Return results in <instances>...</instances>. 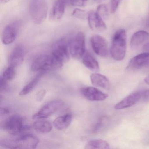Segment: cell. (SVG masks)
Wrapping results in <instances>:
<instances>
[{
    "instance_id": "cell-4",
    "label": "cell",
    "mask_w": 149,
    "mask_h": 149,
    "mask_svg": "<svg viewBox=\"0 0 149 149\" xmlns=\"http://www.w3.org/2000/svg\"><path fill=\"white\" fill-rule=\"evenodd\" d=\"M29 11L33 22L36 24H41L45 20L47 15V4L45 0H31Z\"/></svg>"
},
{
    "instance_id": "cell-24",
    "label": "cell",
    "mask_w": 149,
    "mask_h": 149,
    "mask_svg": "<svg viewBox=\"0 0 149 149\" xmlns=\"http://www.w3.org/2000/svg\"><path fill=\"white\" fill-rule=\"evenodd\" d=\"M15 68L12 66H9L4 71L2 77L7 81H12L15 77L16 72Z\"/></svg>"
},
{
    "instance_id": "cell-14",
    "label": "cell",
    "mask_w": 149,
    "mask_h": 149,
    "mask_svg": "<svg viewBox=\"0 0 149 149\" xmlns=\"http://www.w3.org/2000/svg\"><path fill=\"white\" fill-rule=\"evenodd\" d=\"M82 94L88 100L91 101H102L106 99L108 95L97 88L88 87L82 89Z\"/></svg>"
},
{
    "instance_id": "cell-19",
    "label": "cell",
    "mask_w": 149,
    "mask_h": 149,
    "mask_svg": "<svg viewBox=\"0 0 149 149\" xmlns=\"http://www.w3.org/2000/svg\"><path fill=\"white\" fill-rule=\"evenodd\" d=\"M73 116L70 113H68L60 116L54 120L53 124L56 129L62 130L67 129L70 125Z\"/></svg>"
},
{
    "instance_id": "cell-2",
    "label": "cell",
    "mask_w": 149,
    "mask_h": 149,
    "mask_svg": "<svg viewBox=\"0 0 149 149\" xmlns=\"http://www.w3.org/2000/svg\"><path fill=\"white\" fill-rule=\"evenodd\" d=\"M39 140L35 136L29 134L22 135L14 139H4L1 142V146L10 149H35L37 147Z\"/></svg>"
},
{
    "instance_id": "cell-9",
    "label": "cell",
    "mask_w": 149,
    "mask_h": 149,
    "mask_svg": "<svg viewBox=\"0 0 149 149\" xmlns=\"http://www.w3.org/2000/svg\"><path fill=\"white\" fill-rule=\"evenodd\" d=\"M91 47L94 52L99 56L106 57L109 55L107 41L102 36L95 35L91 38Z\"/></svg>"
},
{
    "instance_id": "cell-26",
    "label": "cell",
    "mask_w": 149,
    "mask_h": 149,
    "mask_svg": "<svg viewBox=\"0 0 149 149\" xmlns=\"http://www.w3.org/2000/svg\"><path fill=\"white\" fill-rule=\"evenodd\" d=\"M97 13L103 19L106 20L109 19V8L106 5L104 4L99 5L97 8Z\"/></svg>"
},
{
    "instance_id": "cell-15",
    "label": "cell",
    "mask_w": 149,
    "mask_h": 149,
    "mask_svg": "<svg viewBox=\"0 0 149 149\" xmlns=\"http://www.w3.org/2000/svg\"><path fill=\"white\" fill-rule=\"evenodd\" d=\"M24 59V50L23 47L18 45L13 49L8 58L9 66L16 68L20 66Z\"/></svg>"
},
{
    "instance_id": "cell-35",
    "label": "cell",
    "mask_w": 149,
    "mask_h": 149,
    "mask_svg": "<svg viewBox=\"0 0 149 149\" xmlns=\"http://www.w3.org/2000/svg\"><path fill=\"white\" fill-rule=\"evenodd\" d=\"M144 81L146 84L149 85V75L144 78Z\"/></svg>"
},
{
    "instance_id": "cell-16",
    "label": "cell",
    "mask_w": 149,
    "mask_h": 149,
    "mask_svg": "<svg viewBox=\"0 0 149 149\" xmlns=\"http://www.w3.org/2000/svg\"><path fill=\"white\" fill-rule=\"evenodd\" d=\"M65 6L66 0H56L50 10V19L54 21L60 20L65 12Z\"/></svg>"
},
{
    "instance_id": "cell-30",
    "label": "cell",
    "mask_w": 149,
    "mask_h": 149,
    "mask_svg": "<svg viewBox=\"0 0 149 149\" xmlns=\"http://www.w3.org/2000/svg\"><path fill=\"white\" fill-rule=\"evenodd\" d=\"M88 0H70L72 6L76 7H83L86 4Z\"/></svg>"
},
{
    "instance_id": "cell-5",
    "label": "cell",
    "mask_w": 149,
    "mask_h": 149,
    "mask_svg": "<svg viewBox=\"0 0 149 149\" xmlns=\"http://www.w3.org/2000/svg\"><path fill=\"white\" fill-rule=\"evenodd\" d=\"M69 49L73 58L80 59L85 54V36L83 32H79L69 41Z\"/></svg>"
},
{
    "instance_id": "cell-12",
    "label": "cell",
    "mask_w": 149,
    "mask_h": 149,
    "mask_svg": "<svg viewBox=\"0 0 149 149\" xmlns=\"http://www.w3.org/2000/svg\"><path fill=\"white\" fill-rule=\"evenodd\" d=\"M143 94V90L132 93L117 103L114 108L116 109L121 110L133 106L142 98Z\"/></svg>"
},
{
    "instance_id": "cell-3",
    "label": "cell",
    "mask_w": 149,
    "mask_h": 149,
    "mask_svg": "<svg viewBox=\"0 0 149 149\" xmlns=\"http://www.w3.org/2000/svg\"><path fill=\"white\" fill-rule=\"evenodd\" d=\"M127 34L125 30H118L113 36L110 48V53L112 58L116 61L124 59L126 52Z\"/></svg>"
},
{
    "instance_id": "cell-1",
    "label": "cell",
    "mask_w": 149,
    "mask_h": 149,
    "mask_svg": "<svg viewBox=\"0 0 149 149\" xmlns=\"http://www.w3.org/2000/svg\"><path fill=\"white\" fill-rule=\"evenodd\" d=\"M63 63L52 54H42L36 57L31 65V70L34 72L55 71L61 68Z\"/></svg>"
},
{
    "instance_id": "cell-11",
    "label": "cell",
    "mask_w": 149,
    "mask_h": 149,
    "mask_svg": "<svg viewBox=\"0 0 149 149\" xmlns=\"http://www.w3.org/2000/svg\"><path fill=\"white\" fill-rule=\"evenodd\" d=\"M149 65V53L145 52L132 57L128 63L127 69L134 71Z\"/></svg>"
},
{
    "instance_id": "cell-18",
    "label": "cell",
    "mask_w": 149,
    "mask_h": 149,
    "mask_svg": "<svg viewBox=\"0 0 149 149\" xmlns=\"http://www.w3.org/2000/svg\"><path fill=\"white\" fill-rule=\"evenodd\" d=\"M91 81L94 86L104 89H109L110 82L106 77L98 73H93L91 75Z\"/></svg>"
},
{
    "instance_id": "cell-33",
    "label": "cell",
    "mask_w": 149,
    "mask_h": 149,
    "mask_svg": "<svg viewBox=\"0 0 149 149\" xmlns=\"http://www.w3.org/2000/svg\"><path fill=\"white\" fill-rule=\"evenodd\" d=\"M1 116H5L8 115L10 113V111L8 109L6 108H1Z\"/></svg>"
},
{
    "instance_id": "cell-34",
    "label": "cell",
    "mask_w": 149,
    "mask_h": 149,
    "mask_svg": "<svg viewBox=\"0 0 149 149\" xmlns=\"http://www.w3.org/2000/svg\"><path fill=\"white\" fill-rule=\"evenodd\" d=\"M144 49L146 51V52L149 53V42L146 44L144 46Z\"/></svg>"
},
{
    "instance_id": "cell-37",
    "label": "cell",
    "mask_w": 149,
    "mask_h": 149,
    "mask_svg": "<svg viewBox=\"0 0 149 149\" xmlns=\"http://www.w3.org/2000/svg\"><path fill=\"white\" fill-rule=\"evenodd\" d=\"M105 0H95V1L97 3H101L104 1Z\"/></svg>"
},
{
    "instance_id": "cell-13",
    "label": "cell",
    "mask_w": 149,
    "mask_h": 149,
    "mask_svg": "<svg viewBox=\"0 0 149 149\" xmlns=\"http://www.w3.org/2000/svg\"><path fill=\"white\" fill-rule=\"evenodd\" d=\"M88 19L89 26L92 30L103 32L107 29L103 19L98 15L97 12L90 11L88 14Z\"/></svg>"
},
{
    "instance_id": "cell-28",
    "label": "cell",
    "mask_w": 149,
    "mask_h": 149,
    "mask_svg": "<svg viewBox=\"0 0 149 149\" xmlns=\"http://www.w3.org/2000/svg\"><path fill=\"white\" fill-rule=\"evenodd\" d=\"M7 81L4 79L2 77H1V84H0V90H1V92H6L8 90V84Z\"/></svg>"
},
{
    "instance_id": "cell-22",
    "label": "cell",
    "mask_w": 149,
    "mask_h": 149,
    "mask_svg": "<svg viewBox=\"0 0 149 149\" xmlns=\"http://www.w3.org/2000/svg\"><path fill=\"white\" fill-rule=\"evenodd\" d=\"M33 128L37 132L46 133L51 131L52 125L49 121L47 120H39L33 124Z\"/></svg>"
},
{
    "instance_id": "cell-6",
    "label": "cell",
    "mask_w": 149,
    "mask_h": 149,
    "mask_svg": "<svg viewBox=\"0 0 149 149\" xmlns=\"http://www.w3.org/2000/svg\"><path fill=\"white\" fill-rule=\"evenodd\" d=\"M3 128L10 135H19L27 129L24 125V120L18 115H13L7 118L3 124Z\"/></svg>"
},
{
    "instance_id": "cell-7",
    "label": "cell",
    "mask_w": 149,
    "mask_h": 149,
    "mask_svg": "<svg viewBox=\"0 0 149 149\" xmlns=\"http://www.w3.org/2000/svg\"><path fill=\"white\" fill-rule=\"evenodd\" d=\"M69 41L66 38H62L53 44L51 54L63 63L69 60Z\"/></svg>"
},
{
    "instance_id": "cell-31",
    "label": "cell",
    "mask_w": 149,
    "mask_h": 149,
    "mask_svg": "<svg viewBox=\"0 0 149 149\" xmlns=\"http://www.w3.org/2000/svg\"><path fill=\"white\" fill-rule=\"evenodd\" d=\"M47 91L45 89H41L39 91L36 95V100L38 102H41L46 95Z\"/></svg>"
},
{
    "instance_id": "cell-17",
    "label": "cell",
    "mask_w": 149,
    "mask_h": 149,
    "mask_svg": "<svg viewBox=\"0 0 149 149\" xmlns=\"http://www.w3.org/2000/svg\"><path fill=\"white\" fill-rule=\"evenodd\" d=\"M149 39V33L143 30L137 31L133 34L130 40L131 47L136 49Z\"/></svg>"
},
{
    "instance_id": "cell-32",
    "label": "cell",
    "mask_w": 149,
    "mask_h": 149,
    "mask_svg": "<svg viewBox=\"0 0 149 149\" xmlns=\"http://www.w3.org/2000/svg\"><path fill=\"white\" fill-rule=\"evenodd\" d=\"M146 102H149V89L143 90V97Z\"/></svg>"
},
{
    "instance_id": "cell-36",
    "label": "cell",
    "mask_w": 149,
    "mask_h": 149,
    "mask_svg": "<svg viewBox=\"0 0 149 149\" xmlns=\"http://www.w3.org/2000/svg\"><path fill=\"white\" fill-rule=\"evenodd\" d=\"M12 0H1V4H5L8 3Z\"/></svg>"
},
{
    "instance_id": "cell-29",
    "label": "cell",
    "mask_w": 149,
    "mask_h": 149,
    "mask_svg": "<svg viewBox=\"0 0 149 149\" xmlns=\"http://www.w3.org/2000/svg\"><path fill=\"white\" fill-rule=\"evenodd\" d=\"M121 0H111V13L114 14L116 13L120 4Z\"/></svg>"
},
{
    "instance_id": "cell-21",
    "label": "cell",
    "mask_w": 149,
    "mask_h": 149,
    "mask_svg": "<svg viewBox=\"0 0 149 149\" xmlns=\"http://www.w3.org/2000/svg\"><path fill=\"white\" fill-rule=\"evenodd\" d=\"M45 72H40L31 81L29 82L27 85H26L23 88L20 92V96H24L30 93L35 87L39 83L40 81L42 76L45 74Z\"/></svg>"
},
{
    "instance_id": "cell-23",
    "label": "cell",
    "mask_w": 149,
    "mask_h": 149,
    "mask_svg": "<svg viewBox=\"0 0 149 149\" xmlns=\"http://www.w3.org/2000/svg\"><path fill=\"white\" fill-rule=\"evenodd\" d=\"M85 149H108L110 146L108 142L102 139H94L89 141L85 145Z\"/></svg>"
},
{
    "instance_id": "cell-25",
    "label": "cell",
    "mask_w": 149,
    "mask_h": 149,
    "mask_svg": "<svg viewBox=\"0 0 149 149\" xmlns=\"http://www.w3.org/2000/svg\"><path fill=\"white\" fill-rule=\"evenodd\" d=\"M109 122V118L106 117L101 118L95 125L93 131L95 133H97L102 130L106 126Z\"/></svg>"
},
{
    "instance_id": "cell-10",
    "label": "cell",
    "mask_w": 149,
    "mask_h": 149,
    "mask_svg": "<svg viewBox=\"0 0 149 149\" xmlns=\"http://www.w3.org/2000/svg\"><path fill=\"white\" fill-rule=\"evenodd\" d=\"M20 26V21H16L6 27L2 35V41L4 44L9 45L15 40L18 36Z\"/></svg>"
},
{
    "instance_id": "cell-8",
    "label": "cell",
    "mask_w": 149,
    "mask_h": 149,
    "mask_svg": "<svg viewBox=\"0 0 149 149\" xmlns=\"http://www.w3.org/2000/svg\"><path fill=\"white\" fill-rule=\"evenodd\" d=\"M64 105V102L61 100L51 101L43 105L33 116V119H42L47 118L61 109Z\"/></svg>"
},
{
    "instance_id": "cell-27",
    "label": "cell",
    "mask_w": 149,
    "mask_h": 149,
    "mask_svg": "<svg viewBox=\"0 0 149 149\" xmlns=\"http://www.w3.org/2000/svg\"><path fill=\"white\" fill-rule=\"evenodd\" d=\"M72 15L74 17L81 19H84L87 16V13L85 11L81 9L76 8L75 9L72 13Z\"/></svg>"
},
{
    "instance_id": "cell-20",
    "label": "cell",
    "mask_w": 149,
    "mask_h": 149,
    "mask_svg": "<svg viewBox=\"0 0 149 149\" xmlns=\"http://www.w3.org/2000/svg\"><path fill=\"white\" fill-rule=\"evenodd\" d=\"M82 57L83 63L86 68L92 71H97L99 70L98 62L90 53H86Z\"/></svg>"
},
{
    "instance_id": "cell-38",
    "label": "cell",
    "mask_w": 149,
    "mask_h": 149,
    "mask_svg": "<svg viewBox=\"0 0 149 149\" xmlns=\"http://www.w3.org/2000/svg\"><path fill=\"white\" fill-rule=\"evenodd\" d=\"M146 142L148 145H149V135L148 136V137H147V138L146 139Z\"/></svg>"
}]
</instances>
